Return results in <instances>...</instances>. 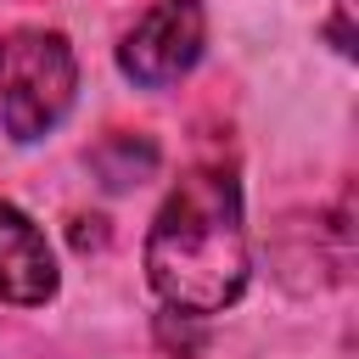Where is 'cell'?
I'll return each mask as SVG.
<instances>
[{"mask_svg":"<svg viewBox=\"0 0 359 359\" xmlns=\"http://www.w3.org/2000/svg\"><path fill=\"white\" fill-rule=\"evenodd\" d=\"M146 275L180 314H219L247 286L241 191L224 163H196L151 219Z\"/></svg>","mask_w":359,"mask_h":359,"instance_id":"cell-1","label":"cell"},{"mask_svg":"<svg viewBox=\"0 0 359 359\" xmlns=\"http://www.w3.org/2000/svg\"><path fill=\"white\" fill-rule=\"evenodd\" d=\"M79 90L73 45L56 28H11L0 34V135L39 140L50 135Z\"/></svg>","mask_w":359,"mask_h":359,"instance_id":"cell-2","label":"cell"},{"mask_svg":"<svg viewBox=\"0 0 359 359\" xmlns=\"http://www.w3.org/2000/svg\"><path fill=\"white\" fill-rule=\"evenodd\" d=\"M202 39H208V17L196 0H157L118 45V67L146 84V90H163L174 79H185L202 56Z\"/></svg>","mask_w":359,"mask_h":359,"instance_id":"cell-3","label":"cell"},{"mask_svg":"<svg viewBox=\"0 0 359 359\" xmlns=\"http://www.w3.org/2000/svg\"><path fill=\"white\" fill-rule=\"evenodd\" d=\"M56 292V258L28 213L0 202V303L34 309Z\"/></svg>","mask_w":359,"mask_h":359,"instance_id":"cell-4","label":"cell"}]
</instances>
